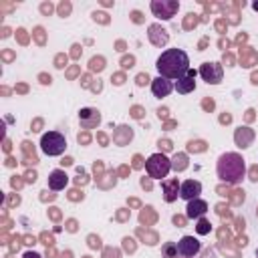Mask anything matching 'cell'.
Returning <instances> with one entry per match:
<instances>
[{
  "label": "cell",
  "instance_id": "obj_8",
  "mask_svg": "<svg viewBox=\"0 0 258 258\" xmlns=\"http://www.w3.org/2000/svg\"><path fill=\"white\" fill-rule=\"evenodd\" d=\"M200 194H202V183L198 181V179H185V181H181V185H179V196L183 198V200H196V198H200Z\"/></svg>",
  "mask_w": 258,
  "mask_h": 258
},
{
  "label": "cell",
  "instance_id": "obj_7",
  "mask_svg": "<svg viewBox=\"0 0 258 258\" xmlns=\"http://www.w3.org/2000/svg\"><path fill=\"white\" fill-rule=\"evenodd\" d=\"M196 71L194 69H189L181 79H177L175 81V85H173V89L179 93V95H187V93H191L194 89H196Z\"/></svg>",
  "mask_w": 258,
  "mask_h": 258
},
{
  "label": "cell",
  "instance_id": "obj_10",
  "mask_svg": "<svg viewBox=\"0 0 258 258\" xmlns=\"http://www.w3.org/2000/svg\"><path fill=\"white\" fill-rule=\"evenodd\" d=\"M79 121H81V127H85V129H93V127H97V125L101 123V115H99L97 109L87 107V109H81V113H79Z\"/></svg>",
  "mask_w": 258,
  "mask_h": 258
},
{
  "label": "cell",
  "instance_id": "obj_6",
  "mask_svg": "<svg viewBox=\"0 0 258 258\" xmlns=\"http://www.w3.org/2000/svg\"><path fill=\"white\" fill-rule=\"evenodd\" d=\"M175 246H177V254H179L181 258H191V256H196V254L202 250L200 240L194 238V236H183Z\"/></svg>",
  "mask_w": 258,
  "mask_h": 258
},
{
  "label": "cell",
  "instance_id": "obj_13",
  "mask_svg": "<svg viewBox=\"0 0 258 258\" xmlns=\"http://www.w3.org/2000/svg\"><path fill=\"white\" fill-rule=\"evenodd\" d=\"M67 183H69V175H67L62 169H52V171H50V175H48V187H50L52 191L64 189Z\"/></svg>",
  "mask_w": 258,
  "mask_h": 258
},
{
  "label": "cell",
  "instance_id": "obj_5",
  "mask_svg": "<svg viewBox=\"0 0 258 258\" xmlns=\"http://www.w3.org/2000/svg\"><path fill=\"white\" fill-rule=\"evenodd\" d=\"M198 73L208 85H218L222 83V77H224V69L220 62H204Z\"/></svg>",
  "mask_w": 258,
  "mask_h": 258
},
{
  "label": "cell",
  "instance_id": "obj_17",
  "mask_svg": "<svg viewBox=\"0 0 258 258\" xmlns=\"http://www.w3.org/2000/svg\"><path fill=\"white\" fill-rule=\"evenodd\" d=\"M24 258H40V254H36V252H26Z\"/></svg>",
  "mask_w": 258,
  "mask_h": 258
},
{
  "label": "cell",
  "instance_id": "obj_3",
  "mask_svg": "<svg viewBox=\"0 0 258 258\" xmlns=\"http://www.w3.org/2000/svg\"><path fill=\"white\" fill-rule=\"evenodd\" d=\"M40 149L44 155L48 157H56V155H62L64 149H67V139L62 133L58 131H48L40 137Z\"/></svg>",
  "mask_w": 258,
  "mask_h": 258
},
{
  "label": "cell",
  "instance_id": "obj_2",
  "mask_svg": "<svg viewBox=\"0 0 258 258\" xmlns=\"http://www.w3.org/2000/svg\"><path fill=\"white\" fill-rule=\"evenodd\" d=\"M244 171H246V165H244V159L238 153H222L220 155L218 165H216V173L222 181L238 183L244 177Z\"/></svg>",
  "mask_w": 258,
  "mask_h": 258
},
{
  "label": "cell",
  "instance_id": "obj_16",
  "mask_svg": "<svg viewBox=\"0 0 258 258\" xmlns=\"http://www.w3.org/2000/svg\"><path fill=\"white\" fill-rule=\"evenodd\" d=\"M210 230H212V224H210L208 220L200 218V222H198V226H196V232H198L200 236H204V234H210Z\"/></svg>",
  "mask_w": 258,
  "mask_h": 258
},
{
  "label": "cell",
  "instance_id": "obj_14",
  "mask_svg": "<svg viewBox=\"0 0 258 258\" xmlns=\"http://www.w3.org/2000/svg\"><path fill=\"white\" fill-rule=\"evenodd\" d=\"M179 185L177 179H169V181H163L161 187H163V200L165 202H175L177 200V194H179Z\"/></svg>",
  "mask_w": 258,
  "mask_h": 258
},
{
  "label": "cell",
  "instance_id": "obj_18",
  "mask_svg": "<svg viewBox=\"0 0 258 258\" xmlns=\"http://www.w3.org/2000/svg\"><path fill=\"white\" fill-rule=\"evenodd\" d=\"M254 10H258V2H254Z\"/></svg>",
  "mask_w": 258,
  "mask_h": 258
},
{
  "label": "cell",
  "instance_id": "obj_19",
  "mask_svg": "<svg viewBox=\"0 0 258 258\" xmlns=\"http://www.w3.org/2000/svg\"><path fill=\"white\" fill-rule=\"evenodd\" d=\"M256 256H258V250H256Z\"/></svg>",
  "mask_w": 258,
  "mask_h": 258
},
{
  "label": "cell",
  "instance_id": "obj_12",
  "mask_svg": "<svg viewBox=\"0 0 258 258\" xmlns=\"http://www.w3.org/2000/svg\"><path fill=\"white\" fill-rule=\"evenodd\" d=\"M177 2H151V10L155 12V16H159V18H171L173 16V12L177 10Z\"/></svg>",
  "mask_w": 258,
  "mask_h": 258
},
{
  "label": "cell",
  "instance_id": "obj_15",
  "mask_svg": "<svg viewBox=\"0 0 258 258\" xmlns=\"http://www.w3.org/2000/svg\"><path fill=\"white\" fill-rule=\"evenodd\" d=\"M252 137H254V133L250 129H238L236 131V143H238V147H248V143L252 141Z\"/></svg>",
  "mask_w": 258,
  "mask_h": 258
},
{
  "label": "cell",
  "instance_id": "obj_9",
  "mask_svg": "<svg viewBox=\"0 0 258 258\" xmlns=\"http://www.w3.org/2000/svg\"><path fill=\"white\" fill-rule=\"evenodd\" d=\"M171 91H173V83H171L169 79H165V77H155V79L151 81V93H153L157 99L167 97Z\"/></svg>",
  "mask_w": 258,
  "mask_h": 258
},
{
  "label": "cell",
  "instance_id": "obj_1",
  "mask_svg": "<svg viewBox=\"0 0 258 258\" xmlns=\"http://www.w3.org/2000/svg\"><path fill=\"white\" fill-rule=\"evenodd\" d=\"M155 69H157L159 77L177 81L189 71V58L181 48H167L157 56Z\"/></svg>",
  "mask_w": 258,
  "mask_h": 258
},
{
  "label": "cell",
  "instance_id": "obj_11",
  "mask_svg": "<svg viewBox=\"0 0 258 258\" xmlns=\"http://www.w3.org/2000/svg\"><path fill=\"white\" fill-rule=\"evenodd\" d=\"M206 212H208V204H206L204 200L196 198V200H189V202H187V208H185V216H187V218L200 220V218L206 216Z\"/></svg>",
  "mask_w": 258,
  "mask_h": 258
},
{
  "label": "cell",
  "instance_id": "obj_4",
  "mask_svg": "<svg viewBox=\"0 0 258 258\" xmlns=\"http://www.w3.org/2000/svg\"><path fill=\"white\" fill-rule=\"evenodd\" d=\"M145 169H147L149 177H153V179H163V177L169 173V169H171V161H169L163 153H153V155H149V159L145 161Z\"/></svg>",
  "mask_w": 258,
  "mask_h": 258
}]
</instances>
